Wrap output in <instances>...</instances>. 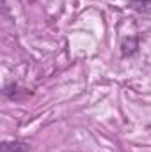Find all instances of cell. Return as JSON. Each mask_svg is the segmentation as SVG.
Returning a JSON list of instances; mask_svg holds the SVG:
<instances>
[{
  "instance_id": "obj_1",
  "label": "cell",
  "mask_w": 151,
  "mask_h": 152,
  "mask_svg": "<svg viewBox=\"0 0 151 152\" xmlns=\"http://www.w3.org/2000/svg\"><path fill=\"white\" fill-rule=\"evenodd\" d=\"M2 152H30V145L20 140L14 142H2Z\"/></svg>"
},
{
  "instance_id": "obj_2",
  "label": "cell",
  "mask_w": 151,
  "mask_h": 152,
  "mask_svg": "<svg viewBox=\"0 0 151 152\" xmlns=\"http://www.w3.org/2000/svg\"><path fill=\"white\" fill-rule=\"evenodd\" d=\"M135 7H148L151 5V0H130Z\"/></svg>"
}]
</instances>
